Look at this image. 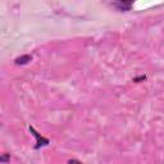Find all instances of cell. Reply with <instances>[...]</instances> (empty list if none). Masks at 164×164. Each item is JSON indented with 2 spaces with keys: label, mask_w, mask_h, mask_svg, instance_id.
Returning <instances> with one entry per match:
<instances>
[{
  "label": "cell",
  "mask_w": 164,
  "mask_h": 164,
  "mask_svg": "<svg viewBox=\"0 0 164 164\" xmlns=\"http://www.w3.org/2000/svg\"><path fill=\"white\" fill-rule=\"evenodd\" d=\"M68 164H82L80 160H77V159H71L69 162H68Z\"/></svg>",
  "instance_id": "8992f818"
},
{
  "label": "cell",
  "mask_w": 164,
  "mask_h": 164,
  "mask_svg": "<svg viewBox=\"0 0 164 164\" xmlns=\"http://www.w3.org/2000/svg\"><path fill=\"white\" fill-rule=\"evenodd\" d=\"M30 130H31V132L34 133V136H35V137L37 138V145H36V146H35V147H36V149H39L40 146H45V145H48V144H49V140H48V138H44V137H41V136L39 135V133H37L36 131L34 130V127H30Z\"/></svg>",
  "instance_id": "6da1fadb"
},
{
  "label": "cell",
  "mask_w": 164,
  "mask_h": 164,
  "mask_svg": "<svg viewBox=\"0 0 164 164\" xmlns=\"http://www.w3.org/2000/svg\"><path fill=\"white\" fill-rule=\"evenodd\" d=\"M145 80H146V76H138V77H135V78H133V82H137V83H138V82H144Z\"/></svg>",
  "instance_id": "5b68a950"
},
{
  "label": "cell",
  "mask_w": 164,
  "mask_h": 164,
  "mask_svg": "<svg viewBox=\"0 0 164 164\" xmlns=\"http://www.w3.org/2000/svg\"><path fill=\"white\" fill-rule=\"evenodd\" d=\"M32 60V55H28V54H26V55H21L18 56V58H15V64L17 65H24L27 64V63H30Z\"/></svg>",
  "instance_id": "3957f363"
},
{
  "label": "cell",
  "mask_w": 164,
  "mask_h": 164,
  "mask_svg": "<svg viewBox=\"0 0 164 164\" xmlns=\"http://www.w3.org/2000/svg\"><path fill=\"white\" fill-rule=\"evenodd\" d=\"M8 160H10V155L5 153V154L1 155V158H0V162H1V163H7Z\"/></svg>",
  "instance_id": "277c9868"
},
{
  "label": "cell",
  "mask_w": 164,
  "mask_h": 164,
  "mask_svg": "<svg viewBox=\"0 0 164 164\" xmlns=\"http://www.w3.org/2000/svg\"><path fill=\"white\" fill-rule=\"evenodd\" d=\"M113 5L117 8L118 10H122V12H127V10L131 9L132 7V1H118V3H113Z\"/></svg>",
  "instance_id": "7a4b0ae2"
}]
</instances>
